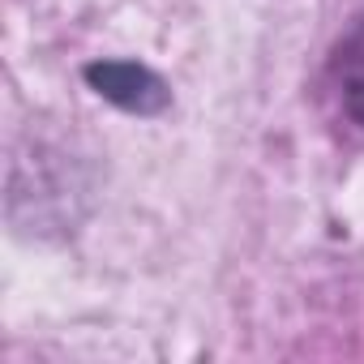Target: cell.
<instances>
[{
    "label": "cell",
    "instance_id": "obj_1",
    "mask_svg": "<svg viewBox=\"0 0 364 364\" xmlns=\"http://www.w3.org/2000/svg\"><path fill=\"white\" fill-rule=\"evenodd\" d=\"M86 77H90V86H95L103 99H112V103H116V107H124V112H141V116H150V112H159V107L167 103L163 82H159L150 69L133 65V60L90 65V69H86Z\"/></svg>",
    "mask_w": 364,
    "mask_h": 364
},
{
    "label": "cell",
    "instance_id": "obj_2",
    "mask_svg": "<svg viewBox=\"0 0 364 364\" xmlns=\"http://www.w3.org/2000/svg\"><path fill=\"white\" fill-rule=\"evenodd\" d=\"M330 82H334V95H338L343 112L364 129V14L338 39V48L330 56Z\"/></svg>",
    "mask_w": 364,
    "mask_h": 364
}]
</instances>
